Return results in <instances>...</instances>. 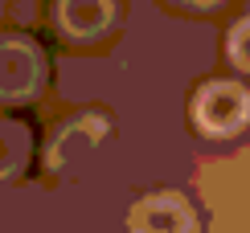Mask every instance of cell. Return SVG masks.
Returning <instances> with one entry per match:
<instances>
[{
	"label": "cell",
	"instance_id": "cell-5",
	"mask_svg": "<svg viewBox=\"0 0 250 233\" xmlns=\"http://www.w3.org/2000/svg\"><path fill=\"white\" fill-rule=\"evenodd\" d=\"M226 58H230L242 74H250V17L230 25V33H226Z\"/></svg>",
	"mask_w": 250,
	"mask_h": 233
},
{
	"label": "cell",
	"instance_id": "cell-3",
	"mask_svg": "<svg viewBox=\"0 0 250 233\" xmlns=\"http://www.w3.org/2000/svg\"><path fill=\"white\" fill-rule=\"evenodd\" d=\"M49 17H54V29L62 41L90 45V41L107 37L119 25L123 8H119V0H54Z\"/></svg>",
	"mask_w": 250,
	"mask_h": 233
},
{
	"label": "cell",
	"instance_id": "cell-6",
	"mask_svg": "<svg viewBox=\"0 0 250 233\" xmlns=\"http://www.w3.org/2000/svg\"><path fill=\"white\" fill-rule=\"evenodd\" d=\"M168 4H181V8H189V13H213L226 0H168Z\"/></svg>",
	"mask_w": 250,
	"mask_h": 233
},
{
	"label": "cell",
	"instance_id": "cell-2",
	"mask_svg": "<svg viewBox=\"0 0 250 233\" xmlns=\"http://www.w3.org/2000/svg\"><path fill=\"white\" fill-rule=\"evenodd\" d=\"M4 107H25L41 90L49 86V61L41 54V45L25 33H4Z\"/></svg>",
	"mask_w": 250,
	"mask_h": 233
},
{
	"label": "cell",
	"instance_id": "cell-4",
	"mask_svg": "<svg viewBox=\"0 0 250 233\" xmlns=\"http://www.w3.org/2000/svg\"><path fill=\"white\" fill-rule=\"evenodd\" d=\"M127 233H197V213L181 193H148L131 205Z\"/></svg>",
	"mask_w": 250,
	"mask_h": 233
},
{
	"label": "cell",
	"instance_id": "cell-1",
	"mask_svg": "<svg viewBox=\"0 0 250 233\" xmlns=\"http://www.w3.org/2000/svg\"><path fill=\"white\" fill-rule=\"evenodd\" d=\"M189 119L205 139H230L250 127V90L234 78H209L193 90Z\"/></svg>",
	"mask_w": 250,
	"mask_h": 233
}]
</instances>
